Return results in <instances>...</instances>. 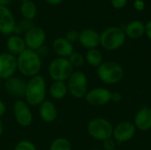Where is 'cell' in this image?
<instances>
[{
    "label": "cell",
    "mask_w": 151,
    "mask_h": 150,
    "mask_svg": "<svg viewBox=\"0 0 151 150\" xmlns=\"http://www.w3.org/2000/svg\"><path fill=\"white\" fill-rule=\"evenodd\" d=\"M18 70L27 77H34L37 75L42 68V59L39 54L32 50L26 49L18 55L17 57Z\"/></svg>",
    "instance_id": "6da1fadb"
},
{
    "label": "cell",
    "mask_w": 151,
    "mask_h": 150,
    "mask_svg": "<svg viewBox=\"0 0 151 150\" xmlns=\"http://www.w3.org/2000/svg\"><path fill=\"white\" fill-rule=\"evenodd\" d=\"M46 96V81L39 74L31 77L27 82L25 99L27 103L32 106L40 105L45 101Z\"/></svg>",
    "instance_id": "7a4b0ae2"
},
{
    "label": "cell",
    "mask_w": 151,
    "mask_h": 150,
    "mask_svg": "<svg viewBox=\"0 0 151 150\" xmlns=\"http://www.w3.org/2000/svg\"><path fill=\"white\" fill-rule=\"evenodd\" d=\"M96 73L99 80L107 85L117 84L120 82L125 76L123 66L114 61L103 62V64L97 67Z\"/></svg>",
    "instance_id": "3957f363"
},
{
    "label": "cell",
    "mask_w": 151,
    "mask_h": 150,
    "mask_svg": "<svg viewBox=\"0 0 151 150\" xmlns=\"http://www.w3.org/2000/svg\"><path fill=\"white\" fill-rule=\"evenodd\" d=\"M124 29L119 27H110L100 34V45L106 50H117L126 42Z\"/></svg>",
    "instance_id": "277c9868"
},
{
    "label": "cell",
    "mask_w": 151,
    "mask_h": 150,
    "mask_svg": "<svg viewBox=\"0 0 151 150\" xmlns=\"http://www.w3.org/2000/svg\"><path fill=\"white\" fill-rule=\"evenodd\" d=\"M88 133L95 140L104 141L112 138L113 126L104 118H95L88 124Z\"/></svg>",
    "instance_id": "5b68a950"
},
{
    "label": "cell",
    "mask_w": 151,
    "mask_h": 150,
    "mask_svg": "<svg viewBox=\"0 0 151 150\" xmlns=\"http://www.w3.org/2000/svg\"><path fill=\"white\" fill-rule=\"evenodd\" d=\"M73 72V66L65 57H56L49 65V74L54 81L68 80Z\"/></svg>",
    "instance_id": "8992f818"
},
{
    "label": "cell",
    "mask_w": 151,
    "mask_h": 150,
    "mask_svg": "<svg viewBox=\"0 0 151 150\" xmlns=\"http://www.w3.org/2000/svg\"><path fill=\"white\" fill-rule=\"evenodd\" d=\"M88 78L81 71H75L72 73L67 82L68 92L77 99L84 98L88 93Z\"/></svg>",
    "instance_id": "52a82bcc"
},
{
    "label": "cell",
    "mask_w": 151,
    "mask_h": 150,
    "mask_svg": "<svg viewBox=\"0 0 151 150\" xmlns=\"http://www.w3.org/2000/svg\"><path fill=\"white\" fill-rule=\"evenodd\" d=\"M46 40V33L44 29L40 27L33 26L29 28L24 36V41L26 43L27 49L36 51L42 47Z\"/></svg>",
    "instance_id": "ba28073f"
},
{
    "label": "cell",
    "mask_w": 151,
    "mask_h": 150,
    "mask_svg": "<svg viewBox=\"0 0 151 150\" xmlns=\"http://www.w3.org/2000/svg\"><path fill=\"white\" fill-rule=\"evenodd\" d=\"M136 130L137 129L133 122L128 120L121 121L113 127L112 138L117 143H125L134 138Z\"/></svg>",
    "instance_id": "9c48e42d"
},
{
    "label": "cell",
    "mask_w": 151,
    "mask_h": 150,
    "mask_svg": "<svg viewBox=\"0 0 151 150\" xmlns=\"http://www.w3.org/2000/svg\"><path fill=\"white\" fill-rule=\"evenodd\" d=\"M111 92L105 88H96L88 91L85 95L86 102L95 107L106 105L111 102Z\"/></svg>",
    "instance_id": "30bf717a"
},
{
    "label": "cell",
    "mask_w": 151,
    "mask_h": 150,
    "mask_svg": "<svg viewBox=\"0 0 151 150\" xmlns=\"http://www.w3.org/2000/svg\"><path fill=\"white\" fill-rule=\"evenodd\" d=\"M13 113L16 122L23 127L31 125L33 121V114L27 103L22 100H18L13 104Z\"/></svg>",
    "instance_id": "8fae6325"
},
{
    "label": "cell",
    "mask_w": 151,
    "mask_h": 150,
    "mask_svg": "<svg viewBox=\"0 0 151 150\" xmlns=\"http://www.w3.org/2000/svg\"><path fill=\"white\" fill-rule=\"evenodd\" d=\"M17 69V57L14 55L9 52L0 54V78L2 80L12 77Z\"/></svg>",
    "instance_id": "7c38bea8"
},
{
    "label": "cell",
    "mask_w": 151,
    "mask_h": 150,
    "mask_svg": "<svg viewBox=\"0 0 151 150\" xmlns=\"http://www.w3.org/2000/svg\"><path fill=\"white\" fill-rule=\"evenodd\" d=\"M16 21L11 10L7 6H0V33L10 36L15 33Z\"/></svg>",
    "instance_id": "4fadbf2b"
},
{
    "label": "cell",
    "mask_w": 151,
    "mask_h": 150,
    "mask_svg": "<svg viewBox=\"0 0 151 150\" xmlns=\"http://www.w3.org/2000/svg\"><path fill=\"white\" fill-rule=\"evenodd\" d=\"M26 88H27V82L19 77L12 76L5 80L4 82L5 90L10 95L13 97H17V98L24 97Z\"/></svg>",
    "instance_id": "5bb4252c"
},
{
    "label": "cell",
    "mask_w": 151,
    "mask_h": 150,
    "mask_svg": "<svg viewBox=\"0 0 151 150\" xmlns=\"http://www.w3.org/2000/svg\"><path fill=\"white\" fill-rule=\"evenodd\" d=\"M79 42L85 49H96L100 45V34L95 29L85 28L80 32Z\"/></svg>",
    "instance_id": "9a60e30c"
},
{
    "label": "cell",
    "mask_w": 151,
    "mask_h": 150,
    "mask_svg": "<svg viewBox=\"0 0 151 150\" xmlns=\"http://www.w3.org/2000/svg\"><path fill=\"white\" fill-rule=\"evenodd\" d=\"M137 130L147 132L151 130V108L142 107L135 114L133 122Z\"/></svg>",
    "instance_id": "2e32d148"
},
{
    "label": "cell",
    "mask_w": 151,
    "mask_h": 150,
    "mask_svg": "<svg viewBox=\"0 0 151 150\" xmlns=\"http://www.w3.org/2000/svg\"><path fill=\"white\" fill-rule=\"evenodd\" d=\"M52 50L54 53L58 56V57L65 58H68L74 51L73 43L66 40L65 37L56 38L52 42Z\"/></svg>",
    "instance_id": "e0dca14e"
},
{
    "label": "cell",
    "mask_w": 151,
    "mask_h": 150,
    "mask_svg": "<svg viewBox=\"0 0 151 150\" xmlns=\"http://www.w3.org/2000/svg\"><path fill=\"white\" fill-rule=\"evenodd\" d=\"M39 115L42 121L52 123L58 118V110L51 101H44L40 104Z\"/></svg>",
    "instance_id": "ac0fdd59"
},
{
    "label": "cell",
    "mask_w": 151,
    "mask_h": 150,
    "mask_svg": "<svg viewBox=\"0 0 151 150\" xmlns=\"http://www.w3.org/2000/svg\"><path fill=\"white\" fill-rule=\"evenodd\" d=\"M124 31L127 37L139 39L145 34V24L141 20H132L126 26Z\"/></svg>",
    "instance_id": "d6986e66"
},
{
    "label": "cell",
    "mask_w": 151,
    "mask_h": 150,
    "mask_svg": "<svg viewBox=\"0 0 151 150\" xmlns=\"http://www.w3.org/2000/svg\"><path fill=\"white\" fill-rule=\"evenodd\" d=\"M6 47L9 50V53L12 55H19L21 52H23L27 47L24 41V38H22L19 34H12L8 37L6 41Z\"/></svg>",
    "instance_id": "ffe728a7"
},
{
    "label": "cell",
    "mask_w": 151,
    "mask_h": 150,
    "mask_svg": "<svg viewBox=\"0 0 151 150\" xmlns=\"http://www.w3.org/2000/svg\"><path fill=\"white\" fill-rule=\"evenodd\" d=\"M19 11L21 16L24 18V19L32 20L33 19L35 18L37 14V7L32 0L26 1V2H22V4H20Z\"/></svg>",
    "instance_id": "44dd1931"
},
{
    "label": "cell",
    "mask_w": 151,
    "mask_h": 150,
    "mask_svg": "<svg viewBox=\"0 0 151 150\" xmlns=\"http://www.w3.org/2000/svg\"><path fill=\"white\" fill-rule=\"evenodd\" d=\"M68 92L67 85L65 81H54L50 88V94L56 100L63 99Z\"/></svg>",
    "instance_id": "7402d4cb"
},
{
    "label": "cell",
    "mask_w": 151,
    "mask_h": 150,
    "mask_svg": "<svg viewBox=\"0 0 151 150\" xmlns=\"http://www.w3.org/2000/svg\"><path fill=\"white\" fill-rule=\"evenodd\" d=\"M85 60L89 65L97 68L100 65L103 64L104 56H103V53L99 50L91 49V50H88L85 55Z\"/></svg>",
    "instance_id": "603a6c76"
},
{
    "label": "cell",
    "mask_w": 151,
    "mask_h": 150,
    "mask_svg": "<svg viewBox=\"0 0 151 150\" xmlns=\"http://www.w3.org/2000/svg\"><path fill=\"white\" fill-rule=\"evenodd\" d=\"M50 150H72V145L67 139L58 138L52 141Z\"/></svg>",
    "instance_id": "cb8c5ba5"
},
{
    "label": "cell",
    "mask_w": 151,
    "mask_h": 150,
    "mask_svg": "<svg viewBox=\"0 0 151 150\" xmlns=\"http://www.w3.org/2000/svg\"><path fill=\"white\" fill-rule=\"evenodd\" d=\"M68 60L70 61V63L72 64V65L76 68H79V67H81L84 65L86 60H85V57L81 54L80 52H75L73 51L71 56L68 57Z\"/></svg>",
    "instance_id": "d4e9b609"
},
{
    "label": "cell",
    "mask_w": 151,
    "mask_h": 150,
    "mask_svg": "<svg viewBox=\"0 0 151 150\" xmlns=\"http://www.w3.org/2000/svg\"><path fill=\"white\" fill-rule=\"evenodd\" d=\"M13 150H37V149L31 141L23 140L17 143Z\"/></svg>",
    "instance_id": "484cf974"
},
{
    "label": "cell",
    "mask_w": 151,
    "mask_h": 150,
    "mask_svg": "<svg viewBox=\"0 0 151 150\" xmlns=\"http://www.w3.org/2000/svg\"><path fill=\"white\" fill-rule=\"evenodd\" d=\"M79 36H80V32H78L77 30H74V29H71L66 32L65 38L66 40H68L70 42L73 43V42L79 41Z\"/></svg>",
    "instance_id": "4316f807"
},
{
    "label": "cell",
    "mask_w": 151,
    "mask_h": 150,
    "mask_svg": "<svg viewBox=\"0 0 151 150\" xmlns=\"http://www.w3.org/2000/svg\"><path fill=\"white\" fill-rule=\"evenodd\" d=\"M116 147L117 142L113 138H110L103 141V150H115Z\"/></svg>",
    "instance_id": "83f0119b"
},
{
    "label": "cell",
    "mask_w": 151,
    "mask_h": 150,
    "mask_svg": "<svg viewBox=\"0 0 151 150\" xmlns=\"http://www.w3.org/2000/svg\"><path fill=\"white\" fill-rule=\"evenodd\" d=\"M111 4L113 8L117 10H120L127 5V0H111Z\"/></svg>",
    "instance_id": "f1b7e54d"
},
{
    "label": "cell",
    "mask_w": 151,
    "mask_h": 150,
    "mask_svg": "<svg viewBox=\"0 0 151 150\" xmlns=\"http://www.w3.org/2000/svg\"><path fill=\"white\" fill-rule=\"evenodd\" d=\"M123 99V95L121 93L119 92H113L111 93V102H113L115 103H119L122 101Z\"/></svg>",
    "instance_id": "f546056e"
},
{
    "label": "cell",
    "mask_w": 151,
    "mask_h": 150,
    "mask_svg": "<svg viewBox=\"0 0 151 150\" xmlns=\"http://www.w3.org/2000/svg\"><path fill=\"white\" fill-rule=\"evenodd\" d=\"M134 8L138 11H142L145 9V2L143 0H134Z\"/></svg>",
    "instance_id": "4dcf8cb0"
},
{
    "label": "cell",
    "mask_w": 151,
    "mask_h": 150,
    "mask_svg": "<svg viewBox=\"0 0 151 150\" xmlns=\"http://www.w3.org/2000/svg\"><path fill=\"white\" fill-rule=\"evenodd\" d=\"M145 34L151 41V19L145 24Z\"/></svg>",
    "instance_id": "1f68e13d"
},
{
    "label": "cell",
    "mask_w": 151,
    "mask_h": 150,
    "mask_svg": "<svg viewBox=\"0 0 151 150\" xmlns=\"http://www.w3.org/2000/svg\"><path fill=\"white\" fill-rule=\"evenodd\" d=\"M5 111H6L5 104H4V103L2 100H0V118L5 113Z\"/></svg>",
    "instance_id": "d6a6232c"
},
{
    "label": "cell",
    "mask_w": 151,
    "mask_h": 150,
    "mask_svg": "<svg viewBox=\"0 0 151 150\" xmlns=\"http://www.w3.org/2000/svg\"><path fill=\"white\" fill-rule=\"evenodd\" d=\"M50 5H58L62 3L63 0H45Z\"/></svg>",
    "instance_id": "836d02e7"
},
{
    "label": "cell",
    "mask_w": 151,
    "mask_h": 150,
    "mask_svg": "<svg viewBox=\"0 0 151 150\" xmlns=\"http://www.w3.org/2000/svg\"><path fill=\"white\" fill-rule=\"evenodd\" d=\"M9 0H0V6H7Z\"/></svg>",
    "instance_id": "e575fe53"
},
{
    "label": "cell",
    "mask_w": 151,
    "mask_h": 150,
    "mask_svg": "<svg viewBox=\"0 0 151 150\" xmlns=\"http://www.w3.org/2000/svg\"><path fill=\"white\" fill-rule=\"evenodd\" d=\"M3 132H4V124H3V122L1 121V119H0V136L2 135Z\"/></svg>",
    "instance_id": "d590c367"
},
{
    "label": "cell",
    "mask_w": 151,
    "mask_h": 150,
    "mask_svg": "<svg viewBox=\"0 0 151 150\" xmlns=\"http://www.w3.org/2000/svg\"><path fill=\"white\" fill-rule=\"evenodd\" d=\"M21 2H26V1H30V0H20Z\"/></svg>",
    "instance_id": "8d00e7d4"
},
{
    "label": "cell",
    "mask_w": 151,
    "mask_h": 150,
    "mask_svg": "<svg viewBox=\"0 0 151 150\" xmlns=\"http://www.w3.org/2000/svg\"><path fill=\"white\" fill-rule=\"evenodd\" d=\"M1 83H2V79L0 78V86H1Z\"/></svg>",
    "instance_id": "74e56055"
},
{
    "label": "cell",
    "mask_w": 151,
    "mask_h": 150,
    "mask_svg": "<svg viewBox=\"0 0 151 150\" xmlns=\"http://www.w3.org/2000/svg\"><path fill=\"white\" fill-rule=\"evenodd\" d=\"M95 150H103V149H95Z\"/></svg>",
    "instance_id": "f35d334b"
}]
</instances>
